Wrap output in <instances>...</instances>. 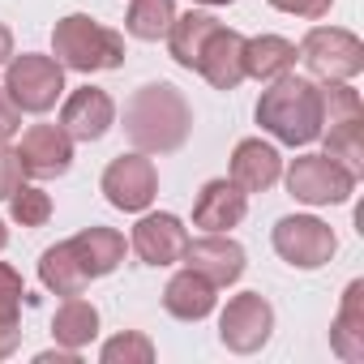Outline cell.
<instances>
[{
	"label": "cell",
	"instance_id": "6da1fadb",
	"mask_svg": "<svg viewBox=\"0 0 364 364\" xmlns=\"http://www.w3.org/2000/svg\"><path fill=\"white\" fill-rule=\"evenodd\" d=\"M124 133L141 154H171L193 133V107L171 82H150L124 103Z\"/></svg>",
	"mask_w": 364,
	"mask_h": 364
},
{
	"label": "cell",
	"instance_id": "7a4b0ae2",
	"mask_svg": "<svg viewBox=\"0 0 364 364\" xmlns=\"http://www.w3.org/2000/svg\"><path fill=\"white\" fill-rule=\"evenodd\" d=\"M257 124L283 146H309L321 137V86L309 77H274L257 99Z\"/></svg>",
	"mask_w": 364,
	"mask_h": 364
},
{
	"label": "cell",
	"instance_id": "3957f363",
	"mask_svg": "<svg viewBox=\"0 0 364 364\" xmlns=\"http://www.w3.org/2000/svg\"><path fill=\"white\" fill-rule=\"evenodd\" d=\"M52 52L60 60V69L73 73H107L124 65V35L86 18V14H69L56 22L52 31Z\"/></svg>",
	"mask_w": 364,
	"mask_h": 364
},
{
	"label": "cell",
	"instance_id": "277c9868",
	"mask_svg": "<svg viewBox=\"0 0 364 364\" xmlns=\"http://www.w3.org/2000/svg\"><path fill=\"white\" fill-rule=\"evenodd\" d=\"M5 95L22 107V112H52L56 99L65 95V69L56 56H39V52H22L9 60L5 69Z\"/></svg>",
	"mask_w": 364,
	"mask_h": 364
},
{
	"label": "cell",
	"instance_id": "5b68a950",
	"mask_svg": "<svg viewBox=\"0 0 364 364\" xmlns=\"http://www.w3.org/2000/svg\"><path fill=\"white\" fill-rule=\"evenodd\" d=\"M287 189L304 206H343L355 193V171L330 154H300L287 167Z\"/></svg>",
	"mask_w": 364,
	"mask_h": 364
},
{
	"label": "cell",
	"instance_id": "8992f818",
	"mask_svg": "<svg viewBox=\"0 0 364 364\" xmlns=\"http://www.w3.org/2000/svg\"><path fill=\"white\" fill-rule=\"evenodd\" d=\"M300 60L317 82H351L364 69V43L338 26H313L300 43Z\"/></svg>",
	"mask_w": 364,
	"mask_h": 364
},
{
	"label": "cell",
	"instance_id": "52a82bcc",
	"mask_svg": "<svg viewBox=\"0 0 364 364\" xmlns=\"http://www.w3.org/2000/svg\"><path fill=\"white\" fill-rule=\"evenodd\" d=\"M270 245H274V253L287 266H296V270H321L334 257V245L338 240H334L330 223H321L313 215H287V219L274 223Z\"/></svg>",
	"mask_w": 364,
	"mask_h": 364
},
{
	"label": "cell",
	"instance_id": "ba28073f",
	"mask_svg": "<svg viewBox=\"0 0 364 364\" xmlns=\"http://www.w3.org/2000/svg\"><path fill=\"white\" fill-rule=\"evenodd\" d=\"M270 330H274V309H270V300H266L262 291H240V296H232L228 309H223V317H219V338H223V347L236 351V355L262 351L266 338H270Z\"/></svg>",
	"mask_w": 364,
	"mask_h": 364
},
{
	"label": "cell",
	"instance_id": "9c48e42d",
	"mask_svg": "<svg viewBox=\"0 0 364 364\" xmlns=\"http://www.w3.org/2000/svg\"><path fill=\"white\" fill-rule=\"evenodd\" d=\"M154 193H159V171H154V163L141 150L137 154H120V159L107 163V171H103V198L116 210L141 215L154 202Z\"/></svg>",
	"mask_w": 364,
	"mask_h": 364
},
{
	"label": "cell",
	"instance_id": "30bf717a",
	"mask_svg": "<svg viewBox=\"0 0 364 364\" xmlns=\"http://www.w3.org/2000/svg\"><path fill=\"white\" fill-rule=\"evenodd\" d=\"M180 262H185V270L202 274L215 287H232L245 274V266H249L245 262V249L228 232H206L202 240H189L185 253H180Z\"/></svg>",
	"mask_w": 364,
	"mask_h": 364
},
{
	"label": "cell",
	"instance_id": "8fae6325",
	"mask_svg": "<svg viewBox=\"0 0 364 364\" xmlns=\"http://www.w3.org/2000/svg\"><path fill=\"white\" fill-rule=\"evenodd\" d=\"M18 159H22V171L26 176H39V180L65 176L73 167V137L60 124H31L22 133Z\"/></svg>",
	"mask_w": 364,
	"mask_h": 364
},
{
	"label": "cell",
	"instance_id": "7c38bea8",
	"mask_svg": "<svg viewBox=\"0 0 364 364\" xmlns=\"http://www.w3.org/2000/svg\"><path fill=\"white\" fill-rule=\"evenodd\" d=\"M193 73H202L215 90H236V86L245 82V35H236V31H228V26L219 22V26L210 31L206 48H202Z\"/></svg>",
	"mask_w": 364,
	"mask_h": 364
},
{
	"label": "cell",
	"instance_id": "4fadbf2b",
	"mask_svg": "<svg viewBox=\"0 0 364 364\" xmlns=\"http://www.w3.org/2000/svg\"><path fill=\"white\" fill-rule=\"evenodd\" d=\"M112 120H116V103L99 86H77L60 107V129L73 141H99L112 129Z\"/></svg>",
	"mask_w": 364,
	"mask_h": 364
},
{
	"label": "cell",
	"instance_id": "5bb4252c",
	"mask_svg": "<svg viewBox=\"0 0 364 364\" xmlns=\"http://www.w3.org/2000/svg\"><path fill=\"white\" fill-rule=\"evenodd\" d=\"M129 245L146 266H171V262H180V253H185L189 232L176 215H141Z\"/></svg>",
	"mask_w": 364,
	"mask_h": 364
},
{
	"label": "cell",
	"instance_id": "9a60e30c",
	"mask_svg": "<svg viewBox=\"0 0 364 364\" xmlns=\"http://www.w3.org/2000/svg\"><path fill=\"white\" fill-rule=\"evenodd\" d=\"M283 176V159L270 141L262 137H245L236 150H232V185L245 189V193H266L274 180Z\"/></svg>",
	"mask_w": 364,
	"mask_h": 364
},
{
	"label": "cell",
	"instance_id": "2e32d148",
	"mask_svg": "<svg viewBox=\"0 0 364 364\" xmlns=\"http://www.w3.org/2000/svg\"><path fill=\"white\" fill-rule=\"evenodd\" d=\"M249 210V193L236 189L232 180H210V185H202L198 202H193V223L202 232H228L245 219Z\"/></svg>",
	"mask_w": 364,
	"mask_h": 364
},
{
	"label": "cell",
	"instance_id": "e0dca14e",
	"mask_svg": "<svg viewBox=\"0 0 364 364\" xmlns=\"http://www.w3.org/2000/svg\"><path fill=\"white\" fill-rule=\"evenodd\" d=\"M330 347L347 364L364 360V279L347 283V291L338 300V313H334V326H330Z\"/></svg>",
	"mask_w": 364,
	"mask_h": 364
},
{
	"label": "cell",
	"instance_id": "ac0fdd59",
	"mask_svg": "<svg viewBox=\"0 0 364 364\" xmlns=\"http://www.w3.org/2000/svg\"><path fill=\"white\" fill-rule=\"evenodd\" d=\"M215 291H219V287L206 283L202 274L180 270V274H171L167 287H163V309H167L176 321H202V317L215 313Z\"/></svg>",
	"mask_w": 364,
	"mask_h": 364
},
{
	"label": "cell",
	"instance_id": "d6986e66",
	"mask_svg": "<svg viewBox=\"0 0 364 364\" xmlns=\"http://www.w3.org/2000/svg\"><path fill=\"white\" fill-rule=\"evenodd\" d=\"M69 245H73V253H77V262L90 279H103L124 262V236L116 228H86Z\"/></svg>",
	"mask_w": 364,
	"mask_h": 364
},
{
	"label": "cell",
	"instance_id": "ffe728a7",
	"mask_svg": "<svg viewBox=\"0 0 364 364\" xmlns=\"http://www.w3.org/2000/svg\"><path fill=\"white\" fill-rule=\"evenodd\" d=\"M291 69H296V43L291 39H283V35L245 39V77L274 82V77H283Z\"/></svg>",
	"mask_w": 364,
	"mask_h": 364
},
{
	"label": "cell",
	"instance_id": "44dd1931",
	"mask_svg": "<svg viewBox=\"0 0 364 364\" xmlns=\"http://www.w3.org/2000/svg\"><path fill=\"white\" fill-rule=\"evenodd\" d=\"M39 283L48 291H56V296H82L90 287V274L82 270V262H77V253H73L69 240L43 249V257H39Z\"/></svg>",
	"mask_w": 364,
	"mask_h": 364
},
{
	"label": "cell",
	"instance_id": "7402d4cb",
	"mask_svg": "<svg viewBox=\"0 0 364 364\" xmlns=\"http://www.w3.org/2000/svg\"><path fill=\"white\" fill-rule=\"evenodd\" d=\"M215 26H219V18H215V14H198V9H189V14H176L171 31L163 35V39H167V52H171V60H176V65H185V69H193Z\"/></svg>",
	"mask_w": 364,
	"mask_h": 364
},
{
	"label": "cell",
	"instance_id": "603a6c76",
	"mask_svg": "<svg viewBox=\"0 0 364 364\" xmlns=\"http://www.w3.org/2000/svg\"><path fill=\"white\" fill-rule=\"evenodd\" d=\"M22 274L0 262V360H9L18 347H22Z\"/></svg>",
	"mask_w": 364,
	"mask_h": 364
},
{
	"label": "cell",
	"instance_id": "cb8c5ba5",
	"mask_svg": "<svg viewBox=\"0 0 364 364\" xmlns=\"http://www.w3.org/2000/svg\"><path fill=\"white\" fill-rule=\"evenodd\" d=\"M52 334H56L60 347L82 351V347L99 334V309H95L90 300H82V296H65V304H60L56 317H52Z\"/></svg>",
	"mask_w": 364,
	"mask_h": 364
},
{
	"label": "cell",
	"instance_id": "d4e9b609",
	"mask_svg": "<svg viewBox=\"0 0 364 364\" xmlns=\"http://www.w3.org/2000/svg\"><path fill=\"white\" fill-rule=\"evenodd\" d=\"M321 133H326V154L360 176L364 171V112L330 120V124H321Z\"/></svg>",
	"mask_w": 364,
	"mask_h": 364
},
{
	"label": "cell",
	"instance_id": "484cf974",
	"mask_svg": "<svg viewBox=\"0 0 364 364\" xmlns=\"http://www.w3.org/2000/svg\"><path fill=\"white\" fill-rule=\"evenodd\" d=\"M176 22V0H129V14H124V31L141 43H154L171 31Z\"/></svg>",
	"mask_w": 364,
	"mask_h": 364
},
{
	"label": "cell",
	"instance_id": "4316f807",
	"mask_svg": "<svg viewBox=\"0 0 364 364\" xmlns=\"http://www.w3.org/2000/svg\"><path fill=\"white\" fill-rule=\"evenodd\" d=\"M99 355H103V364H150L154 360V343L141 330H124V334L107 338Z\"/></svg>",
	"mask_w": 364,
	"mask_h": 364
},
{
	"label": "cell",
	"instance_id": "83f0119b",
	"mask_svg": "<svg viewBox=\"0 0 364 364\" xmlns=\"http://www.w3.org/2000/svg\"><path fill=\"white\" fill-rule=\"evenodd\" d=\"M9 215L22 228H43L52 219V198L43 189H35V185H18V193L9 198Z\"/></svg>",
	"mask_w": 364,
	"mask_h": 364
},
{
	"label": "cell",
	"instance_id": "f1b7e54d",
	"mask_svg": "<svg viewBox=\"0 0 364 364\" xmlns=\"http://www.w3.org/2000/svg\"><path fill=\"white\" fill-rule=\"evenodd\" d=\"M22 159H18V150H9L5 141H0V202H9L14 193H18V185H22Z\"/></svg>",
	"mask_w": 364,
	"mask_h": 364
},
{
	"label": "cell",
	"instance_id": "f546056e",
	"mask_svg": "<svg viewBox=\"0 0 364 364\" xmlns=\"http://www.w3.org/2000/svg\"><path fill=\"white\" fill-rule=\"evenodd\" d=\"M266 5H274L279 14H291V18H309V22H317V18L330 14L334 0H266Z\"/></svg>",
	"mask_w": 364,
	"mask_h": 364
},
{
	"label": "cell",
	"instance_id": "4dcf8cb0",
	"mask_svg": "<svg viewBox=\"0 0 364 364\" xmlns=\"http://www.w3.org/2000/svg\"><path fill=\"white\" fill-rule=\"evenodd\" d=\"M18 129H22V107L5 95V86H0V141H9Z\"/></svg>",
	"mask_w": 364,
	"mask_h": 364
},
{
	"label": "cell",
	"instance_id": "1f68e13d",
	"mask_svg": "<svg viewBox=\"0 0 364 364\" xmlns=\"http://www.w3.org/2000/svg\"><path fill=\"white\" fill-rule=\"evenodd\" d=\"M39 364H77V351H73V347H60V351H39Z\"/></svg>",
	"mask_w": 364,
	"mask_h": 364
},
{
	"label": "cell",
	"instance_id": "d6a6232c",
	"mask_svg": "<svg viewBox=\"0 0 364 364\" xmlns=\"http://www.w3.org/2000/svg\"><path fill=\"white\" fill-rule=\"evenodd\" d=\"M9 56H14V35H9L5 22H0V65H9Z\"/></svg>",
	"mask_w": 364,
	"mask_h": 364
},
{
	"label": "cell",
	"instance_id": "836d02e7",
	"mask_svg": "<svg viewBox=\"0 0 364 364\" xmlns=\"http://www.w3.org/2000/svg\"><path fill=\"white\" fill-rule=\"evenodd\" d=\"M5 245H9V228H5V219H0V253H5Z\"/></svg>",
	"mask_w": 364,
	"mask_h": 364
},
{
	"label": "cell",
	"instance_id": "e575fe53",
	"mask_svg": "<svg viewBox=\"0 0 364 364\" xmlns=\"http://www.w3.org/2000/svg\"><path fill=\"white\" fill-rule=\"evenodd\" d=\"M198 5H210L215 9V5H232V0H198Z\"/></svg>",
	"mask_w": 364,
	"mask_h": 364
}]
</instances>
